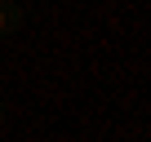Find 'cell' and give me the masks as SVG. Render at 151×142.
<instances>
[{"instance_id":"1","label":"cell","mask_w":151,"mask_h":142,"mask_svg":"<svg viewBox=\"0 0 151 142\" xmlns=\"http://www.w3.org/2000/svg\"><path fill=\"white\" fill-rule=\"evenodd\" d=\"M0 27H5V14H0Z\"/></svg>"}]
</instances>
